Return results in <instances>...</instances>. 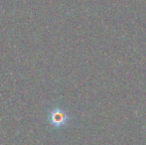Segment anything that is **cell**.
<instances>
[{"label":"cell","mask_w":146,"mask_h":145,"mask_svg":"<svg viewBox=\"0 0 146 145\" xmlns=\"http://www.w3.org/2000/svg\"><path fill=\"white\" fill-rule=\"evenodd\" d=\"M70 117L67 115L65 111H63L61 109H54L49 114V120L52 125L55 127H61L64 126L68 121Z\"/></svg>","instance_id":"obj_1"}]
</instances>
